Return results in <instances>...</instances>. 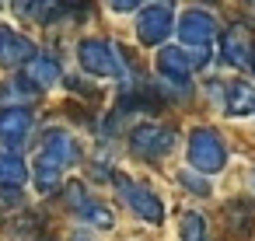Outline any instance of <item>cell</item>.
Segmentation results:
<instances>
[{
	"mask_svg": "<svg viewBox=\"0 0 255 241\" xmlns=\"http://www.w3.org/2000/svg\"><path fill=\"white\" fill-rule=\"evenodd\" d=\"M245 4H248V7H255V0H245Z\"/></svg>",
	"mask_w": 255,
	"mask_h": 241,
	"instance_id": "603a6c76",
	"label": "cell"
},
{
	"mask_svg": "<svg viewBox=\"0 0 255 241\" xmlns=\"http://www.w3.org/2000/svg\"><path fill=\"white\" fill-rule=\"evenodd\" d=\"M248 67L255 70V46H252V56H248Z\"/></svg>",
	"mask_w": 255,
	"mask_h": 241,
	"instance_id": "7402d4cb",
	"label": "cell"
},
{
	"mask_svg": "<svg viewBox=\"0 0 255 241\" xmlns=\"http://www.w3.org/2000/svg\"><path fill=\"white\" fill-rule=\"evenodd\" d=\"M116 189L123 192L126 206H129L140 220H147V224H161V220H164V206H161V199H157L150 189H143L140 182H133L129 175H116Z\"/></svg>",
	"mask_w": 255,
	"mask_h": 241,
	"instance_id": "5b68a950",
	"label": "cell"
},
{
	"mask_svg": "<svg viewBox=\"0 0 255 241\" xmlns=\"http://www.w3.org/2000/svg\"><path fill=\"white\" fill-rule=\"evenodd\" d=\"M35 56V46L14 28H0V67H18Z\"/></svg>",
	"mask_w": 255,
	"mask_h": 241,
	"instance_id": "7c38bea8",
	"label": "cell"
},
{
	"mask_svg": "<svg viewBox=\"0 0 255 241\" xmlns=\"http://www.w3.org/2000/svg\"><path fill=\"white\" fill-rule=\"evenodd\" d=\"M175 147V129L171 126H157V122H140L129 133V150L140 161H157Z\"/></svg>",
	"mask_w": 255,
	"mask_h": 241,
	"instance_id": "277c9868",
	"label": "cell"
},
{
	"mask_svg": "<svg viewBox=\"0 0 255 241\" xmlns=\"http://www.w3.org/2000/svg\"><path fill=\"white\" fill-rule=\"evenodd\" d=\"M157 70H161V77H164L168 84H178V95H182V98L189 95V74H192V63H189L185 49H175V46L161 49Z\"/></svg>",
	"mask_w": 255,
	"mask_h": 241,
	"instance_id": "9c48e42d",
	"label": "cell"
},
{
	"mask_svg": "<svg viewBox=\"0 0 255 241\" xmlns=\"http://www.w3.org/2000/svg\"><path fill=\"white\" fill-rule=\"evenodd\" d=\"M109 4H112L116 11H136V7L143 4V0H109Z\"/></svg>",
	"mask_w": 255,
	"mask_h": 241,
	"instance_id": "44dd1931",
	"label": "cell"
},
{
	"mask_svg": "<svg viewBox=\"0 0 255 241\" xmlns=\"http://www.w3.org/2000/svg\"><path fill=\"white\" fill-rule=\"evenodd\" d=\"M32 133V112L28 109H4L0 112V143L21 147Z\"/></svg>",
	"mask_w": 255,
	"mask_h": 241,
	"instance_id": "8fae6325",
	"label": "cell"
},
{
	"mask_svg": "<svg viewBox=\"0 0 255 241\" xmlns=\"http://www.w3.org/2000/svg\"><path fill=\"white\" fill-rule=\"evenodd\" d=\"M28 95H35V88L25 77H18V81H11L4 91H0V102H4V109H21V98H28Z\"/></svg>",
	"mask_w": 255,
	"mask_h": 241,
	"instance_id": "e0dca14e",
	"label": "cell"
},
{
	"mask_svg": "<svg viewBox=\"0 0 255 241\" xmlns=\"http://www.w3.org/2000/svg\"><path fill=\"white\" fill-rule=\"evenodd\" d=\"M77 56H81V67L91 77H109V81H123V84L133 77L129 60L123 56V46H112L105 39H84Z\"/></svg>",
	"mask_w": 255,
	"mask_h": 241,
	"instance_id": "7a4b0ae2",
	"label": "cell"
},
{
	"mask_svg": "<svg viewBox=\"0 0 255 241\" xmlns=\"http://www.w3.org/2000/svg\"><path fill=\"white\" fill-rule=\"evenodd\" d=\"M252 35H248V28L245 25H234L231 32H227V39H224V56H227V63L231 67H248V56H252Z\"/></svg>",
	"mask_w": 255,
	"mask_h": 241,
	"instance_id": "4fadbf2b",
	"label": "cell"
},
{
	"mask_svg": "<svg viewBox=\"0 0 255 241\" xmlns=\"http://www.w3.org/2000/svg\"><path fill=\"white\" fill-rule=\"evenodd\" d=\"M21 203H25V196H21L18 185H0V217H7V213L18 210Z\"/></svg>",
	"mask_w": 255,
	"mask_h": 241,
	"instance_id": "d6986e66",
	"label": "cell"
},
{
	"mask_svg": "<svg viewBox=\"0 0 255 241\" xmlns=\"http://www.w3.org/2000/svg\"><path fill=\"white\" fill-rule=\"evenodd\" d=\"M74 164H77V143H74V136L63 133V129H49L42 136L39 154H35V189L39 192H53Z\"/></svg>",
	"mask_w": 255,
	"mask_h": 241,
	"instance_id": "6da1fadb",
	"label": "cell"
},
{
	"mask_svg": "<svg viewBox=\"0 0 255 241\" xmlns=\"http://www.w3.org/2000/svg\"><path fill=\"white\" fill-rule=\"evenodd\" d=\"M25 81H28L35 91H46V88H53V84L60 81V67H56L53 60H46V56H32L28 67H25Z\"/></svg>",
	"mask_w": 255,
	"mask_h": 241,
	"instance_id": "9a60e30c",
	"label": "cell"
},
{
	"mask_svg": "<svg viewBox=\"0 0 255 241\" xmlns=\"http://www.w3.org/2000/svg\"><path fill=\"white\" fill-rule=\"evenodd\" d=\"M210 95L224 105L227 116H255V88L245 84V81H234V84H227V88L213 84Z\"/></svg>",
	"mask_w": 255,
	"mask_h": 241,
	"instance_id": "ba28073f",
	"label": "cell"
},
{
	"mask_svg": "<svg viewBox=\"0 0 255 241\" xmlns=\"http://www.w3.org/2000/svg\"><path fill=\"white\" fill-rule=\"evenodd\" d=\"M63 199H67V206H70V213H77L84 224H91V227H102V231H109L116 220H112V213H109V206H102L81 182H70L67 189H63Z\"/></svg>",
	"mask_w": 255,
	"mask_h": 241,
	"instance_id": "8992f818",
	"label": "cell"
},
{
	"mask_svg": "<svg viewBox=\"0 0 255 241\" xmlns=\"http://www.w3.org/2000/svg\"><path fill=\"white\" fill-rule=\"evenodd\" d=\"M178 238L182 241H203L206 238V220L199 213H185L182 224H178Z\"/></svg>",
	"mask_w": 255,
	"mask_h": 241,
	"instance_id": "ac0fdd59",
	"label": "cell"
},
{
	"mask_svg": "<svg viewBox=\"0 0 255 241\" xmlns=\"http://www.w3.org/2000/svg\"><path fill=\"white\" fill-rule=\"evenodd\" d=\"M182 182L189 185V192H196V196H210V185H206V182H199V178H192V175H185Z\"/></svg>",
	"mask_w": 255,
	"mask_h": 241,
	"instance_id": "ffe728a7",
	"label": "cell"
},
{
	"mask_svg": "<svg viewBox=\"0 0 255 241\" xmlns=\"http://www.w3.org/2000/svg\"><path fill=\"white\" fill-rule=\"evenodd\" d=\"M189 164H192L196 171H203V175L224 171V164H227L224 140H220L213 129H206V126L192 129V133H189Z\"/></svg>",
	"mask_w": 255,
	"mask_h": 241,
	"instance_id": "3957f363",
	"label": "cell"
},
{
	"mask_svg": "<svg viewBox=\"0 0 255 241\" xmlns=\"http://www.w3.org/2000/svg\"><path fill=\"white\" fill-rule=\"evenodd\" d=\"M171 32V14L168 7H147L140 11V21H136V35L143 46H161Z\"/></svg>",
	"mask_w": 255,
	"mask_h": 241,
	"instance_id": "30bf717a",
	"label": "cell"
},
{
	"mask_svg": "<svg viewBox=\"0 0 255 241\" xmlns=\"http://www.w3.org/2000/svg\"><path fill=\"white\" fill-rule=\"evenodd\" d=\"M28 178V168L14 150H0V185H21Z\"/></svg>",
	"mask_w": 255,
	"mask_h": 241,
	"instance_id": "2e32d148",
	"label": "cell"
},
{
	"mask_svg": "<svg viewBox=\"0 0 255 241\" xmlns=\"http://www.w3.org/2000/svg\"><path fill=\"white\" fill-rule=\"evenodd\" d=\"M14 11H18L25 21L49 25V21L63 11V0H14Z\"/></svg>",
	"mask_w": 255,
	"mask_h": 241,
	"instance_id": "5bb4252c",
	"label": "cell"
},
{
	"mask_svg": "<svg viewBox=\"0 0 255 241\" xmlns=\"http://www.w3.org/2000/svg\"><path fill=\"white\" fill-rule=\"evenodd\" d=\"M178 39L185 49H210L217 39V18L206 11H185L178 21Z\"/></svg>",
	"mask_w": 255,
	"mask_h": 241,
	"instance_id": "52a82bcc",
	"label": "cell"
}]
</instances>
